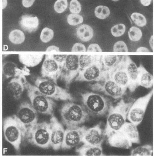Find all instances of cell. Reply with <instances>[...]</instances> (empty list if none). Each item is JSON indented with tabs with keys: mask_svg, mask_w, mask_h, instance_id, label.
<instances>
[{
	"mask_svg": "<svg viewBox=\"0 0 154 156\" xmlns=\"http://www.w3.org/2000/svg\"><path fill=\"white\" fill-rule=\"evenodd\" d=\"M133 102L122 99L115 106L110 105L104 129L106 136L121 129L126 122L128 112Z\"/></svg>",
	"mask_w": 154,
	"mask_h": 156,
	"instance_id": "cell-1",
	"label": "cell"
},
{
	"mask_svg": "<svg viewBox=\"0 0 154 156\" xmlns=\"http://www.w3.org/2000/svg\"><path fill=\"white\" fill-rule=\"evenodd\" d=\"M60 111L63 123L66 128L79 127L89 120V115L84 106L73 102L65 103Z\"/></svg>",
	"mask_w": 154,
	"mask_h": 156,
	"instance_id": "cell-2",
	"label": "cell"
},
{
	"mask_svg": "<svg viewBox=\"0 0 154 156\" xmlns=\"http://www.w3.org/2000/svg\"><path fill=\"white\" fill-rule=\"evenodd\" d=\"M25 89L30 104L37 112L42 114L53 115L56 103L53 99L47 97L39 91L37 87L27 81Z\"/></svg>",
	"mask_w": 154,
	"mask_h": 156,
	"instance_id": "cell-3",
	"label": "cell"
},
{
	"mask_svg": "<svg viewBox=\"0 0 154 156\" xmlns=\"http://www.w3.org/2000/svg\"><path fill=\"white\" fill-rule=\"evenodd\" d=\"M83 106L89 115L100 117L104 115L110 108V100L100 94L93 92L81 94Z\"/></svg>",
	"mask_w": 154,
	"mask_h": 156,
	"instance_id": "cell-4",
	"label": "cell"
},
{
	"mask_svg": "<svg viewBox=\"0 0 154 156\" xmlns=\"http://www.w3.org/2000/svg\"><path fill=\"white\" fill-rule=\"evenodd\" d=\"M38 112L28 101L21 103L16 115L22 128L23 139H27L33 129L38 123Z\"/></svg>",
	"mask_w": 154,
	"mask_h": 156,
	"instance_id": "cell-5",
	"label": "cell"
},
{
	"mask_svg": "<svg viewBox=\"0 0 154 156\" xmlns=\"http://www.w3.org/2000/svg\"><path fill=\"white\" fill-rule=\"evenodd\" d=\"M34 85L42 94L50 98L64 101H73L74 100L67 90L58 86L50 79L37 77L34 80Z\"/></svg>",
	"mask_w": 154,
	"mask_h": 156,
	"instance_id": "cell-6",
	"label": "cell"
},
{
	"mask_svg": "<svg viewBox=\"0 0 154 156\" xmlns=\"http://www.w3.org/2000/svg\"><path fill=\"white\" fill-rule=\"evenodd\" d=\"M3 130L6 141L10 144L17 151H19L23 136L22 128L16 115L8 116L3 119Z\"/></svg>",
	"mask_w": 154,
	"mask_h": 156,
	"instance_id": "cell-7",
	"label": "cell"
},
{
	"mask_svg": "<svg viewBox=\"0 0 154 156\" xmlns=\"http://www.w3.org/2000/svg\"><path fill=\"white\" fill-rule=\"evenodd\" d=\"M91 90L102 92L114 99L121 98L126 93L127 89L118 85L109 75V73H105L100 81L90 85Z\"/></svg>",
	"mask_w": 154,
	"mask_h": 156,
	"instance_id": "cell-8",
	"label": "cell"
},
{
	"mask_svg": "<svg viewBox=\"0 0 154 156\" xmlns=\"http://www.w3.org/2000/svg\"><path fill=\"white\" fill-rule=\"evenodd\" d=\"M153 90L134 101L128 112L127 119L137 126L142 122L148 105L153 96Z\"/></svg>",
	"mask_w": 154,
	"mask_h": 156,
	"instance_id": "cell-9",
	"label": "cell"
},
{
	"mask_svg": "<svg viewBox=\"0 0 154 156\" xmlns=\"http://www.w3.org/2000/svg\"><path fill=\"white\" fill-rule=\"evenodd\" d=\"M30 143L41 148H47L50 145V128L46 122H38L27 139Z\"/></svg>",
	"mask_w": 154,
	"mask_h": 156,
	"instance_id": "cell-10",
	"label": "cell"
},
{
	"mask_svg": "<svg viewBox=\"0 0 154 156\" xmlns=\"http://www.w3.org/2000/svg\"><path fill=\"white\" fill-rule=\"evenodd\" d=\"M78 55H68L61 68L60 77L65 82L67 88L69 87L80 71Z\"/></svg>",
	"mask_w": 154,
	"mask_h": 156,
	"instance_id": "cell-11",
	"label": "cell"
},
{
	"mask_svg": "<svg viewBox=\"0 0 154 156\" xmlns=\"http://www.w3.org/2000/svg\"><path fill=\"white\" fill-rule=\"evenodd\" d=\"M86 129L84 126L74 128H66L65 130L62 149H71L82 143L83 137Z\"/></svg>",
	"mask_w": 154,
	"mask_h": 156,
	"instance_id": "cell-12",
	"label": "cell"
},
{
	"mask_svg": "<svg viewBox=\"0 0 154 156\" xmlns=\"http://www.w3.org/2000/svg\"><path fill=\"white\" fill-rule=\"evenodd\" d=\"M50 128V145L55 151L61 148L65 129L57 118L52 115L49 123Z\"/></svg>",
	"mask_w": 154,
	"mask_h": 156,
	"instance_id": "cell-13",
	"label": "cell"
},
{
	"mask_svg": "<svg viewBox=\"0 0 154 156\" xmlns=\"http://www.w3.org/2000/svg\"><path fill=\"white\" fill-rule=\"evenodd\" d=\"M61 73V68L53 59V55H46L41 70L42 77L50 79L57 83V80L60 77Z\"/></svg>",
	"mask_w": 154,
	"mask_h": 156,
	"instance_id": "cell-14",
	"label": "cell"
},
{
	"mask_svg": "<svg viewBox=\"0 0 154 156\" xmlns=\"http://www.w3.org/2000/svg\"><path fill=\"white\" fill-rule=\"evenodd\" d=\"M104 71L100 63L95 62L86 69L80 70L75 80L79 81H99L104 77Z\"/></svg>",
	"mask_w": 154,
	"mask_h": 156,
	"instance_id": "cell-15",
	"label": "cell"
},
{
	"mask_svg": "<svg viewBox=\"0 0 154 156\" xmlns=\"http://www.w3.org/2000/svg\"><path fill=\"white\" fill-rule=\"evenodd\" d=\"M106 136L105 130L102 128L101 122H100L91 128L86 129L82 143L89 145L101 146Z\"/></svg>",
	"mask_w": 154,
	"mask_h": 156,
	"instance_id": "cell-16",
	"label": "cell"
},
{
	"mask_svg": "<svg viewBox=\"0 0 154 156\" xmlns=\"http://www.w3.org/2000/svg\"><path fill=\"white\" fill-rule=\"evenodd\" d=\"M110 78L118 85L124 88H128L130 80L124 64H117L109 73Z\"/></svg>",
	"mask_w": 154,
	"mask_h": 156,
	"instance_id": "cell-17",
	"label": "cell"
},
{
	"mask_svg": "<svg viewBox=\"0 0 154 156\" xmlns=\"http://www.w3.org/2000/svg\"><path fill=\"white\" fill-rule=\"evenodd\" d=\"M27 80L25 77H13L8 83L7 89L9 94L16 100L20 98L25 89Z\"/></svg>",
	"mask_w": 154,
	"mask_h": 156,
	"instance_id": "cell-18",
	"label": "cell"
},
{
	"mask_svg": "<svg viewBox=\"0 0 154 156\" xmlns=\"http://www.w3.org/2000/svg\"><path fill=\"white\" fill-rule=\"evenodd\" d=\"M2 72L7 79L12 77H25L30 75V71L25 66L20 69L15 63L12 62H7L3 64Z\"/></svg>",
	"mask_w": 154,
	"mask_h": 156,
	"instance_id": "cell-19",
	"label": "cell"
},
{
	"mask_svg": "<svg viewBox=\"0 0 154 156\" xmlns=\"http://www.w3.org/2000/svg\"><path fill=\"white\" fill-rule=\"evenodd\" d=\"M108 144L115 148L129 149L132 144L120 131L113 132L107 136Z\"/></svg>",
	"mask_w": 154,
	"mask_h": 156,
	"instance_id": "cell-20",
	"label": "cell"
},
{
	"mask_svg": "<svg viewBox=\"0 0 154 156\" xmlns=\"http://www.w3.org/2000/svg\"><path fill=\"white\" fill-rule=\"evenodd\" d=\"M125 66L130 80L128 89L130 92H133L139 86L138 84V68L129 58L126 59L125 62Z\"/></svg>",
	"mask_w": 154,
	"mask_h": 156,
	"instance_id": "cell-21",
	"label": "cell"
},
{
	"mask_svg": "<svg viewBox=\"0 0 154 156\" xmlns=\"http://www.w3.org/2000/svg\"><path fill=\"white\" fill-rule=\"evenodd\" d=\"M19 24L24 31L29 33H34L39 27V20L34 16L24 15L21 17Z\"/></svg>",
	"mask_w": 154,
	"mask_h": 156,
	"instance_id": "cell-22",
	"label": "cell"
},
{
	"mask_svg": "<svg viewBox=\"0 0 154 156\" xmlns=\"http://www.w3.org/2000/svg\"><path fill=\"white\" fill-rule=\"evenodd\" d=\"M44 55L39 53H23L19 54V59L22 64L28 67L37 66L41 62Z\"/></svg>",
	"mask_w": 154,
	"mask_h": 156,
	"instance_id": "cell-23",
	"label": "cell"
},
{
	"mask_svg": "<svg viewBox=\"0 0 154 156\" xmlns=\"http://www.w3.org/2000/svg\"><path fill=\"white\" fill-rule=\"evenodd\" d=\"M119 131L122 132L131 143H140V136L137 126L133 124L126 122Z\"/></svg>",
	"mask_w": 154,
	"mask_h": 156,
	"instance_id": "cell-24",
	"label": "cell"
},
{
	"mask_svg": "<svg viewBox=\"0 0 154 156\" xmlns=\"http://www.w3.org/2000/svg\"><path fill=\"white\" fill-rule=\"evenodd\" d=\"M139 69L138 84L139 86L146 88H151L153 86V76L145 69L142 66H140Z\"/></svg>",
	"mask_w": 154,
	"mask_h": 156,
	"instance_id": "cell-25",
	"label": "cell"
},
{
	"mask_svg": "<svg viewBox=\"0 0 154 156\" xmlns=\"http://www.w3.org/2000/svg\"><path fill=\"white\" fill-rule=\"evenodd\" d=\"M76 151L81 156H104L101 146H91L84 144L77 148Z\"/></svg>",
	"mask_w": 154,
	"mask_h": 156,
	"instance_id": "cell-26",
	"label": "cell"
},
{
	"mask_svg": "<svg viewBox=\"0 0 154 156\" xmlns=\"http://www.w3.org/2000/svg\"><path fill=\"white\" fill-rule=\"evenodd\" d=\"M94 32L93 28L88 25H81L77 27L76 31L77 37L84 42L90 41L94 36Z\"/></svg>",
	"mask_w": 154,
	"mask_h": 156,
	"instance_id": "cell-27",
	"label": "cell"
},
{
	"mask_svg": "<svg viewBox=\"0 0 154 156\" xmlns=\"http://www.w3.org/2000/svg\"><path fill=\"white\" fill-rule=\"evenodd\" d=\"M102 61L105 71L110 73L117 65V55H106L103 56Z\"/></svg>",
	"mask_w": 154,
	"mask_h": 156,
	"instance_id": "cell-28",
	"label": "cell"
},
{
	"mask_svg": "<svg viewBox=\"0 0 154 156\" xmlns=\"http://www.w3.org/2000/svg\"><path fill=\"white\" fill-rule=\"evenodd\" d=\"M153 154V148L150 145L140 146L131 151V156H151Z\"/></svg>",
	"mask_w": 154,
	"mask_h": 156,
	"instance_id": "cell-29",
	"label": "cell"
},
{
	"mask_svg": "<svg viewBox=\"0 0 154 156\" xmlns=\"http://www.w3.org/2000/svg\"><path fill=\"white\" fill-rule=\"evenodd\" d=\"M9 39L13 44H19L24 42L25 36L22 31L16 29L10 32L9 36Z\"/></svg>",
	"mask_w": 154,
	"mask_h": 156,
	"instance_id": "cell-30",
	"label": "cell"
},
{
	"mask_svg": "<svg viewBox=\"0 0 154 156\" xmlns=\"http://www.w3.org/2000/svg\"><path fill=\"white\" fill-rule=\"evenodd\" d=\"M79 60L80 70L86 69L95 62L94 55H79Z\"/></svg>",
	"mask_w": 154,
	"mask_h": 156,
	"instance_id": "cell-31",
	"label": "cell"
},
{
	"mask_svg": "<svg viewBox=\"0 0 154 156\" xmlns=\"http://www.w3.org/2000/svg\"><path fill=\"white\" fill-rule=\"evenodd\" d=\"M94 13L96 18L101 20L106 19L110 16V12L109 7L105 6L100 5L95 8Z\"/></svg>",
	"mask_w": 154,
	"mask_h": 156,
	"instance_id": "cell-32",
	"label": "cell"
},
{
	"mask_svg": "<svg viewBox=\"0 0 154 156\" xmlns=\"http://www.w3.org/2000/svg\"><path fill=\"white\" fill-rule=\"evenodd\" d=\"M130 17L135 24L138 27H143L147 24L146 18L141 13L135 12L132 13Z\"/></svg>",
	"mask_w": 154,
	"mask_h": 156,
	"instance_id": "cell-33",
	"label": "cell"
},
{
	"mask_svg": "<svg viewBox=\"0 0 154 156\" xmlns=\"http://www.w3.org/2000/svg\"><path fill=\"white\" fill-rule=\"evenodd\" d=\"M129 39L132 41H138L142 37V32L140 28L136 27H132L128 32Z\"/></svg>",
	"mask_w": 154,
	"mask_h": 156,
	"instance_id": "cell-34",
	"label": "cell"
},
{
	"mask_svg": "<svg viewBox=\"0 0 154 156\" xmlns=\"http://www.w3.org/2000/svg\"><path fill=\"white\" fill-rule=\"evenodd\" d=\"M53 37L54 32L53 30L50 28L46 27L42 30L40 38L43 43H47L53 39Z\"/></svg>",
	"mask_w": 154,
	"mask_h": 156,
	"instance_id": "cell-35",
	"label": "cell"
},
{
	"mask_svg": "<svg viewBox=\"0 0 154 156\" xmlns=\"http://www.w3.org/2000/svg\"><path fill=\"white\" fill-rule=\"evenodd\" d=\"M126 31V26L123 23L115 25L111 28V33L113 36L119 37L124 35Z\"/></svg>",
	"mask_w": 154,
	"mask_h": 156,
	"instance_id": "cell-36",
	"label": "cell"
},
{
	"mask_svg": "<svg viewBox=\"0 0 154 156\" xmlns=\"http://www.w3.org/2000/svg\"><path fill=\"white\" fill-rule=\"evenodd\" d=\"M67 22L70 25L75 26L78 25L83 23L84 22V18L82 16L79 14H69L67 17Z\"/></svg>",
	"mask_w": 154,
	"mask_h": 156,
	"instance_id": "cell-37",
	"label": "cell"
},
{
	"mask_svg": "<svg viewBox=\"0 0 154 156\" xmlns=\"http://www.w3.org/2000/svg\"><path fill=\"white\" fill-rule=\"evenodd\" d=\"M67 0H57L54 5V9L57 13H63L68 7Z\"/></svg>",
	"mask_w": 154,
	"mask_h": 156,
	"instance_id": "cell-38",
	"label": "cell"
},
{
	"mask_svg": "<svg viewBox=\"0 0 154 156\" xmlns=\"http://www.w3.org/2000/svg\"><path fill=\"white\" fill-rule=\"evenodd\" d=\"M114 52H127L128 49L126 43L123 41H118L114 44Z\"/></svg>",
	"mask_w": 154,
	"mask_h": 156,
	"instance_id": "cell-39",
	"label": "cell"
},
{
	"mask_svg": "<svg viewBox=\"0 0 154 156\" xmlns=\"http://www.w3.org/2000/svg\"><path fill=\"white\" fill-rule=\"evenodd\" d=\"M71 13L74 14H79L81 11V5L78 0H71L69 6Z\"/></svg>",
	"mask_w": 154,
	"mask_h": 156,
	"instance_id": "cell-40",
	"label": "cell"
},
{
	"mask_svg": "<svg viewBox=\"0 0 154 156\" xmlns=\"http://www.w3.org/2000/svg\"><path fill=\"white\" fill-rule=\"evenodd\" d=\"M67 55H53L54 60L59 64L61 68L64 65L67 57Z\"/></svg>",
	"mask_w": 154,
	"mask_h": 156,
	"instance_id": "cell-41",
	"label": "cell"
},
{
	"mask_svg": "<svg viewBox=\"0 0 154 156\" xmlns=\"http://www.w3.org/2000/svg\"><path fill=\"white\" fill-rule=\"evenodd\" d=\"M86 48L84 44L81 43H76L72 47V52H85Z\"/></svg>",
	"mask_w": 154,
	"mask_h": 156,
	"instance_id": "cell-42",
	"label": "cell"
},
{
	"mask_svg": "<svg viewBox=\"0 0 154 156\" xmlns=\"http://www.w3.org/2000/svg\"><path fill=\"white\" fill-rule=\"evenodd\" d=\"M87 51L91 52H101L102 51L98 44H96V43H94V44H91L89 46Z\"/></svg>",
	"mask_w": 154,
	"mask_h": 156,
	"instance_id": "cell-43",
	"label": "cell"
},
{
	"mask_svg": "<svg viewBox=\"0 0 154 156\" xmlns=\"http://www.w3.org/2000/svg\"><path fill=\"white\" fill-rule=\"evenodd\" d=\"M35 0H22V5L25 8H29L31 7Z\"/></svg>",
	"mask_w": 154,
	"mask_h": 156,
	"instance_id": "cell-44",
	"label": "cell"
},
{
	"mask_svg": "<svg viewBox=\"0 0 154 156\" xmlns=\"http://www.w3.org/2000/svg\"><path fill=\"white\" fill-rule=\"evenodd\" d=\"M46 51L48 52H58L60 51V50H59V48L58 47L53 45L48 47L46 50Z\"/></svg>",
	"mask_w": 154,
	"mask_h": 156,
	"instance_id": "cell-45",
	"label": "cell"
},
{
	"mask_svg": "<svg viewBox=\"0 0 154 156\" xmlns=\"http://www.w3.org/2000/svg\"><path fill=\"white\" fill-rule=\"evenodd\" d=\"M136 52L138 53H147L150 52V51L147 48H145V47H140L138 48L137 50L136 51Z\"/></svg>",
	"mask_w": 154,
	"mask_h": 156,
	"instance_id": "cell-46",
	"label": "cell"
},
{
	"mask_svg": "<svg viewBox=\"0 0 154 156\" xmlns=\"http://www.w3.org/2000/svg\"><path fill=\"white\" fill-rule=\"evenodd\" d=\"M140 2L144 6H148L151 4L152 0H140Z\"/></svg>",
	"mask_w": 154,
	"mask_h": 156,
	"instance_id": "cell-47",
	"label": "cell"
},
{
	"mask_svg": "<svg viewBox=\"0 0 154 156\" xmlns=\"http://www.w3.org/2000/svg\"><path fill=\"white\" fill-rule=\"evenodd\" d=\"M149 44L150 46H151V48L152 50L154 49V36L153 35L151 36V37H150V39H149Z\"/></svg>",
	"mask_w": 154,
	"mask_h": 156,
	"instance_id": "cell-48",
	"label": "cell"
},
{
	"mask_svg": "<svg viewBox=\"0 0 154 156\" xmlns=\"http://www.w3.org/2000/svg\"><path fill=\"white\" fill-rule=\"evenodd\" d=\"M7 5V0H2V9H5Z\"/></svg>",
	"mask_w": 154,
	"mask_h": 156,
	"instance_id": "cell-49",
	"label": "cell"
},
{
	"mask_svg": "<svg viewBox=\"0 0 154 156\" xmlns=\"http://www.w3.org/2000/svg\"><path fill=\"white\" fill-rule=\"evenodd\" d=\"M112 1H115V2H116V1H120V0H112Z\"/></svg>",
	"mask_w": 154,
	"mask_h": 156,
	"instance_id": "cell-50",
	"label": "cell"
}]
</instances>
